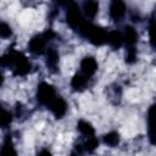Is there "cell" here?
Listing matches in <instances>:
<instances>
[{
    "label": "cell",
    "instance_id": "6da1fadb",
    "mask_svg": "<svg viewBox=\"0 0 156 156\" xmlns=\"http://www.w3.org/2000/svg\"><path fill=\"white\" fill-rule=\"evenodd\" d=\"M78 30L84 38L89 39V41L93 43L94 45H102L104 43H106L107 32L101 27L91 24L90 22L83 21V23L80 24Z\"/></svg>",
    "mask_w": 156,
    "mask_h": 156
},
{
    "label": "cell",
    "instance_id": "7a4b0ae2",
    "mask_svg": "<svg viewBox=\"0 0 156 156\" xmlns=\"http://www.w3.org/2000/svg\"><path fill=\"white\" fill-rule=\"evenodd\" d=\"M83 16L79 10V7L74 2H69L67 7V23L71 28L78 29L80 24L83 23Z\"/></svg>",
    "mask_w": 156,
    "mask_h": 156
},
{
    "label": "cell",
    "instance_id": "3957f363",
    "mask_svg": "<svg viewBox=\"0 0 156 156\" xmlns=\"http://www.w3.org/2000/svg\"><path fill=\"white\" fill-rule=\"evenodd\" d=\"M37 96H38V100H39L40 104L49 106V105L51 104V101L56 98V93H55V89H54L50 84L43 82V83H40L39 87H38Z\"/></svg>",
    "mask_w": 156,
    "mask_h": 156
},
{
    "label": "cell",
    "instance_id": "277c9868",
    "mask_svg": "<svg viewBox=\"0 0 156 156\" xmlns=\"http://www.w3.org/2000/svg\"><path fill=\"white\" fill-rule=\"evenodd\" d=\"M98 69V62L94 57L87 56L80 61V73L87 78L91 77Z\"/></svg>",
    "mask_w": 156,
    "mask_h": 156
},
{
    "label": "cell",
    "instance_id": "5b68a950",
    "mask_svg": "<svg viewBox=\"0 0 156 156\" xmlns=\"http://www.w3.org/2000/svg\"><path fill=\"white\" fill-rule=\"evenodd\" d=\"M12 66H13L15 73L18 76H24L30 71V63L28 62V60L24 56H22L18 52H16V58H15V62Z\"/></svg>",
    "mask_w": 156,
    "mask_h": 156
},
{
    "label": "cell",
    "instance_id": "8992f818",
    "mask_svg": "<svg viewBox=\"0 0 156 156\" xmlns=\"http://www.w3.org/2000/svg\"><path fill=\"white\" fill-rule=\"evenodd\" d=\"M49 107H50L51 112L55 115V117H57V118L63 117L65 113L67 112V104H66V101H65L62 98H60V96H56V98L51 101V104L49 105Z\"/></svg>",
    "mask_w": 156,
    "mask_h": 156
},
{
    "label": "cell",
    "instance_id": "52a82bcc",
    "mask_svg": "<svg viewBox=\"0 0 156 156\" xmlns=\"http://www.w3.org/2000/svg\"><path fill=\"white\" fill-rule=\"evenodd\" d=\"M108 13H110L112 20L121 21V18H123L126 15V4L123 1H118V0L112 1L110 5Z\"/></svg>",
    "mask_w": 156,
    "mask_h": 156
},
{
    "label": "cell",
    "instance_id": "ba28073f",
    "mask_svg": "<svg viewBox=\"0 0 156 156\" xmlns=\"http://www.w3.org/2000/svg\"><path fill=\"white\" fill-rule=\"evenodd\" d=\"M46 39L43 37V34H39V35H35L30 40H29V50L33 52V54H43L44 50H45V46H46Z\"/></svg>",
    "mask_w": 156,
    "mask_h": 156
},
{
    "label": "cell",
    "instance_id": "9c48e42d",
    "mask_svg": "<svg viewBox=\"0 0 156 156\" xmlns=\"http://www.w3.org/2000/svg\"><path fill=\"white\" fill-rule=\"evenodd\" d=\"M122 37H123V43H126V45H127L128 48H133V46L135 45L136 40H138V33H136V30H135L133 27H130V26L126 27L124 33L122 34Z\"/></svg>",
    "mask_w": 156,
    "mask_h": 156
},
{
    "label": "cell",
    "instance_id": "30bf717a",
    "mask_svg": "<svg viewBox=\"0 0 156 156\" xmlns=\"http://www.w3.org/2000/svg\"><path fill=\"white\" fill-rule=\"evenodd\" d=\"M106 43H108V44H110L112 48H115V49L121 48L122 44H123V37H122V33H121V32H117V30H112V32L107 33Z\"/></svg>",
    "mask_w": 156,
    "mask_h": 156
},
{
    "label": "cell",
    "instance_id": "8fae6325",
    "mask_svg": "<svg viewBox=\"0 0 156 156\" xmlns=\"http://www.w3.org/2000/svg\"><path fill=\"white\" fill-rule=\"evenodd\" d=\"M83 12L87 18L93 20L99 12V4L96 1H87L83 6Z\"/></svg>",
    "mask_w": 156,
    "mask_h": 156
},
{
    "label": "cell",
    "instance_id": "7c38bea8",
    "mask_svg": "<svg viewBox=\"0 0 156 156\" xmlns=\"http://www.w3.org/2000/svg\"><path fill=\"white\" fill-rule=\"evenodd\" d=\"M46 65L50 69L55 71L58 65V52L55 49H49L46 52Z\"/></svg>",
    "mask_w": 156,
    "mask_h": 156
},
{
    "label": "cell",
    "instance_id": "4fadbf2b",
    "mask_svg": "<svg viewBox=\"0 0 156 156\" xmlns=\"http://www.w3.org/2000/svg\"><path fill=\"white\" fill-rule=\"evenodd\" d=\"M87 83H88V78L85 76H83L82 73L74 74L72 80H71V85L76 90H83L87 87Z\"/></svg>",
    "mask_w": 156,
    "mask_h": 156
},
{
    "label": "cell",
    "instance_id": "5bb4252c",
    "mask_svg": "<svg viewBox=\"0 0 156 156\" xmlns=\"http://www.w3.org/2000/svg\"><path fill=\"white\" fill-rule=\"evenodd\" d=\"M0 156H17L16 149H15L10 138H7L4 141L2 146H1V150H0Z\"/></svg>",
    "mask_w": 156,
    "mask_h": 156
},
{
    "label": "cell",
    "instance_id": "9a60e30c",
    "mask_svg": "<svg viewBox=\"0 0 156 156\" xmlns=\"http://www.w3.org/2000/svg\"><path fill=\"white\" fill-rule=\"evenodd\" d=\"M78 130H79L83 135H85L87 138H89V136H94V133H95L93 126H91L89 122L83 121V119H80V121L78 122Z\"/></svg>",
    "mask_w": 156,
    "mask_h": 156
},
{
    "label": "cell",
    "instance_id": "2e32d148",
    "mask_svg": "<svg viewBox=\"0 0 156 156\" xmlns=\"http://www.w3.org/2000/svg\"><path fill=\"white\" fill-rule=\"evenodd\" d=\"M154 112H155V107L150 106L146 119H147V132H149V138L151 144H154Z\"/></svg>",
    "mask_w": 156,
    "mask_h": 156
},
{
    "label": "cell",
    "instance_id": "e0dca14e",
    "mask_svg": "<svg viewBox=\"0 0 156 156\" xmlns=\"http://www.w3.org/2000/svg\"><path fill=\"white\" fill-rule=\"evenodd\" d=\"M104 143L108 146H116L119 143V135L117 132H110L104 135Z\"/></svg>",
    "mask_w": 156,
    "mask_h": 156
},
{
    "label": "cell",
    "instance_id": "ac0fdd59",
    "mask_svg": "<svg viewBox=\"0 0 156 156\" xmlns=\"http://www.w3.org/2000/svg\"><path fill=\"white\" fill-rule=\"evenodd\" d=\"M12 121V116L9 111H6L5 108H0V127L5 128L7 127Z\"/></svg>",
    "mask_w": 156,
    "mask_h": 156
},
{
    "label": "cell",
    "instance_id": "d6986e66",
    "mask_svg": "<svg viewBox=\"0 0 156 156\" xmlns=\"http://www.w3.org/2000/svg\"><path fill=\"white\" fill-rule=\"evenodd\" d=\"M11 34H12V29H11V27H10L7 23H5V22L0 23V38L6 39V38L11 37Z\"/></svg>",
    "mask_w": 156,
    "mask_h": 156
},
{
    "label": "cell",
    "instance_id": "ffe728a7",
    "mask_svg": "<svg viewBox=\"0 0 156 156\" xmlns=\"http://www.w3.org/2000/svg\"><path fill=\"white\" fill-rule=\"evenodd\" d=\"M98 145H99V140H98L95 136H89V138L87 139L85 144H84L85 150H88V151H94V150L98 147Z\"/></svg>",
    "mask_w": 156,
    "mask_h": 156
},
{
    "label": "cell",
    "instance_id": "44dd1931",
    "mask_svg": "<svg viewBox=\"0 0 156 156\" xmlns=\"http://www.w3.org/2000/svg\"><path fill=\"white\" fill-rule=\"evenodd\" d=\"M126 61L128 63H133L136 61V49L133 48H127V54H126Z\"/></svg>",
    "mask_w": 156,
    "mask_h": 156
},
{
    "label": "cell",
    "instance_id": "7402d4cb",
    "mask_svg": "<svg viewBox=\"0 0 156 156\" xmlns=\"http://www.w3.org/2000/svg\"><path fill=\"white\" fill-rule=\"evenodd\" d=\"M38 156H51V152H50L48 149H43V150L39 151Z\"/></svg>",
    "mask_w": 156,
    "mask_h": 156
},
{
    "label": "cell",
    "instance_id": "603a6c76",
    "mask_svg": "<svg viewBox=\"0 0 156 156\" xmlns=\"http://www.w3.org/2000/svg\"><path fill=\"white\" fill-rule=\"evenodd\" d=\"M4 83V76H2V73L0 72V85Z\"/></svg>",
    "mask_w": 156,
    "mask_h": 156
}]
</instances>
